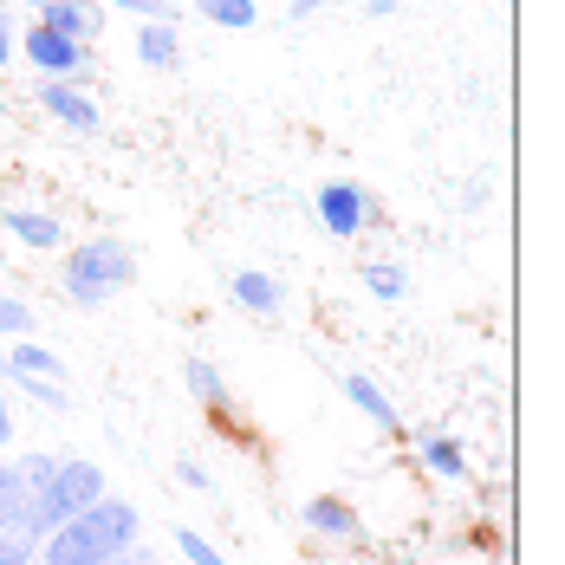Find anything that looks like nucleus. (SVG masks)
Here are the masks:
<instances>
[{
  "instance_id": "4",
  "label": "nucleus",
  "mask_w": 565,
  "mask_h": 565,
  "mask_svg": "<svg viewBox=\"0 0 565 565\" xmlns=\"http://www.w3.org/2000/svg\"><path fill=\"white\" fill-rule=\"evenodd\" d=\"M312 215H319V227H326L332 241H358L364 227H384V202H377L364 182L339 175V182H319V195H312Z\"/></svg>"
},
{
  "instance_id": "12",
  "label": "nucleus",
  "mask_w": 565,
  "mask_h": 565,
  "mask_svg": "<svg viewBox=\"0 0 565 565\" xmlns=\"http://www.w3.org/2000/svg\"><path fill=\"white\" fill-rule=\"evenodd\" d=\"M0 377H53V384H65V358L40 339H13V351L0 358Z\"/></svg>"
},
{
  "instance_id": "23",
  "label": "nucleus",
  "mask_w": 565,
  "mask_h": 565,
  "mask_svg": "<svg viewBox=\"0 0 565 565\" xmlns=\"http://www.w3.org/2000/svg\"><path fill=\"white\" fill-rule=\"evenodd\" d=\"M117 7L137 20H175V0H117Z\"/></svg>"
},
{
  "instance_id": "19",
  "label": "nucleus",
  "mask_w": 565,
  "mask_h": 565,
  "mask_svg": "<svg viewBox=\"0 0 565 565\" xmlns=\"http://www.w3.org/2000/svg\"><path fill=\"white\" fill-rule=\"evenodd\" d=\"M7 384L20 391V403H40V409H53V416H65V409H72L65 384H53V377H7Z\"/></svg>"
},
{
  "instance_id": "1",
  "label": "nucleus",
  "mask_w": 565,
  "mask_h": 565,
  "mask_svg": "<svg viewBox=\"0 0 565 565\" xmlns=\"http://www.w3.org/2000/svg\"><path fill=\"white\" fill-rule=\"evenodd\" d=\"M137 533H143V513L130 508L124 494H98L85 513H72L65 526H53L40 540V559L33 565H98L111 553H124V546H137Z\"/></svg>"
},
{
  "instance_id": "25",
  "label": "nucleus",
  "mask_w": 565,
  "mask_h": 565,
  "mask_svg": "<svg viewBox=\"0 0 565 565\" xmlns=\"http://www.w3.org/2000/svg\"><path fill=\"white\" fill-rule=\"evenodd\" d=\"M13 40H20V26H13V7L0 0V65L13 58Z\"/></svg>"
},
{
  "instance_id": "7",
  "label": "nucleus",
  "mask_w": 565,
  "mask_h": 565,
  "mask_svg": "<svg viewBox=\"0 0 565 565\" xmlns=\"http://www.w3.org/2000/svg\"><path fill=\"white\" fill-rule=\"evenodd\" d=\"M0 234L20 241V247H40V254H58L65 247V222L53 209H26V202H7L0 209Z\"/></svg>"
},
{
  "instance_id": "28",
  "label": "nucleus",
  "mask_w": 565,
  "mask_h": 565,
  "mask_svg": "<svg viewBox=\"0 0 565 565\" xmlns=\"http://www.w3.org/2000/svg\"><path fill=\"white\" fill-rule=\"evenodd\" d=\"M7 443H13V403H7V391H0V455H7Z\"/></svg>"
},
{
  "instance_id": "5",
  "label": "nucleus",
  "mask_w": 565,
  "mask_h": 565,
  "mask_svg": "<svg viewBox=\"0 0 565 565\" xmlns=\"http://www.w3.org/2000/svg\"><path fill=\"white\" fill-rule=\"evenodd\" d=\"M13 53L26 58L40 78H72V85H92V72H98V58H92V46H78V40H65V33H53V26H20V40H13Z\"/></svg>"
},
{
  "instance_id": "16",
  "label": "nucleus",
  "mask_w": 565,
  "mask_h": 565,
  "mask_svg": "<svg viewBox=\"0 0 565 565\" xmlns=\"http://www.w3.org/2000/svg\"><path fill=\"white\" fill-rule=\"evenodd\" d=\"M182 384H189V396H195L202 409H227V384L209 358H182Z\"/></svg>"
},
{
  "instance_id": "15",
  "label": "nucleus",
  "mask_w": 565,
  "mask_h": 565,
  "mask_svg": "<svg viewBox=\"0 0 565 565\" xmlns=\"http://www.w3.org/2000/svg\"><path fill=\"white\" fill-rule=\"evenodd\" d=\"M26 494H33L26 468H20V461H0V540L20 526V513H26Z\"/></svg>"
},
{
  "instance_id": "14",
  "label": "nucleus",
  "mask_w": 565,
  "mask_h": 565,
  "mask_svg": "<svg viewBox=\"0 0 565 565\" xmlns=\"http://www.w3.org/2000/svg\"><path fill=\"white\" fill-rule=\"evenodd\" d=\"M416 449H423V468H429L436 481H468V455H461V443H455V436H436V429H429Z\"/></svg>"
},
{
  "instance_id": "24",
  "label": "nucleus",
  "mask_w": 565,
  "mask_h": 565,
  "mask_svg": "<svg viewBox=\"0 0 565 565\" xmlns=\"http://www.w3.org/2000/svg\"><path fill=\"white\" fill-rule=\"evenodd\" d=\"M175 481H182V488H195V494H209V488H215V475H209L202 461H175Z\"/></svg>"
},
{
  "instance_id": "9",
  "label": "nucleus",
  "mask_w": 565,
  "mask_h": 565,
  "mask_svg": "<svg viewBox=\"0 0 565 565\" xmlns=\"http://www.w3.org/2000/svg\"><path fill=\"white\" fill-rule=\"evenodd\" d=\"M33 13H40V26H53L65 40H78V46H92L105 33V0H46Z\"/></svg>"
},
{
  "instance_id": "26",
  "label": "nucleus",
  "mask_w": 565,
  "mask_h": 565,
  "mask_svg": "<svg viewBox=\"0 0 565 565\" xmlns=\"http://www.w3.org/2000/svg\"><path fill=\"white\" fill-rule=\"evenodd\" d=\"M326 7H332V0H292V7H286V20L299 26V20H312V13H326Z\"/></svg>"
},
{
  "instance_id": "3",
  "label": "nucleus",
  "mask_w": 565,
  "mask_h": 565,
  "mask_svg": "<svg viewBox=\"0 0 565 565\" xmlns=\"http://www.w3.org/2000/svg\"><path fill=\"white\" fill-rule=\"evenodd\" d=\"M98 494H111L105 488V468L98 461H53L40 481H33V494H26V513H20V526L13 533H26V540H46L53 526H65L72 513H85Z\"/></svg>"
},
{
  "instance_id": "10",
  "label": "nucleus",
  "mask_w": 565,
  "mask_h": 565,
  "mask_svg": "<svg viewBox=\"0 0 565 565\" xmlns=\"http://www.w3.org/2000/svg\"><path fill=\"white\" fill-rule=\"evenodd\" d=\"M299 520H306V533H319V540H364V520H358V508H351L344 494H312V501L299 508Z\"/></svg>"
},
{
  "instance_id": "22",
  "label": "nucleus",
  "mask_w": 565,
  "mask_h": 565,
  "mask_svg": "<svg viewBox=\"0 0 565 565\" xmlns=\"http://www.w3.org/2000/svg\"><path fill=\"white\" fill-rule=\"evenodd\" d=\"M33 559H40V540H26V533L0 540V565H33Z\"/></svg>"
},
{
  "instance_id": "27",
  "label": "nucleus",
  "mask_w": 565,
  "mask_h": 565,
  "mask_svg": "<svg viewBox=\"0 0 565 565\" xmlns=\"http://www.w3.org/2000/svg\"><path fill=\"white\" fill-rule=\"evenodd\" d=\"M98 565H157L143 546H124V553H111V559H98Z\"/></svg>"
},
{
  "instance_id": "8",
  "label": "nucleus",
  "mask_w": 565,
  "mask_h": 565,
  "mask_svg": "<svg viewBox=\"0 0 565 565\" xmlns=\"http://www.w3.org/2000/svg\"><path fill=\"white\" fill-rule=\"evenodd\" d=\"M227 299H234L241 312H254V319H280L286 312V280L267 274V267H241V274H227Z\"/></svg>"
},
{
  "instance_id": "13",
  "label": "nucleus",
  "mask_w": 565,
  "mask_h": 565,
  "mask_svg": "<svg viewBox=\"0 0 565 565\" xmlns=\"http://www.w3.org/2000/svg\"><path fill=\"white\" fill-rule=\"evenodd\" d=\"M339 391H344V403H351L358 416H371L377 429H396V423H403V416H396V403L384 396V384H377V377H364V371H344Z\"/></svg>"
},
{
  "instance_id": "21",
  "label": "nucleus",
  "mask_w": 565,
  "mask_h": 565,
  "mask_svg": "<svg viewBox=\"0 0 565 565\" xmlns=\"http://www.w3.org/2000/svg\"><path fill=\"white\" fill-rule=\"evenodd\" d=\"M33 306L26 299H13V292H0V339H33Z\"/></svg>"
},
{
  "instance_id": "18",
  "label": "nucleus",
  "mask_w": 565,
  "mask_h": 565,
  "mask_svg": "<svg viewBox=\"0 0 565 565\" xmlns=\"http://www.w3.org/2000/svg\"><path fill=\"white\" fill-rule=\"evenodd\" d=\"M358 280L371 286L377 299H403V292H409V274H403L396 260H358Z\"/></svg>"
},
{
  "instance_id": "17",
  "label": "nucleus",
  "mask_w": 565,
  "mask_h": 565,
  "mask_svg": "<svg viewBox=\"0 0 565 565\" xmlns=\"http://www.w3.org/2000/svg\"><path fill=\"white\" fill-rule=\"evenodd\" d=\"M195 13L215 20V26H227V33H247V26L260 20V0H195Z\"/></svg>"
},
{
  "instance_id": "20",
  "label": "nucleus",
  "mask_w": 565,
  "mask_h": 565,
  "mask_svg": "<svg viewBox=\"0 0 565 565\" xmlns=\"http://www.w3.org/2000/svg\"><path fill=\"white\" fill-rule=\"evenodd\" d=\"M175 553H182L189 565H234L222 546H215L209 533H195V526H175Z\"/></svg>"
},
{
  "instance_id": "29",
  "label": "nucleus",
  "mask_w": 565,
  "mask_h": 565,
  "mask_svg": "<svg viewBox=\"0 0 565 565\" xmlns=\"http://www.w3.org/2000/svg\"><path fill=\"white\" fill-rule=\"evenodd\" d=\"M364 13H377V20H391V13H396V0H364Z\"/></svg>"
},
{
  "instance_id": "30",
  "label": "nucleus",
  "mask_w": 565,
  "mask_h": 565,
  "mask_svg": "<svg viewBox=\"0 0 565 565\" xmlns=\"http://www.w3.org/2000/svg\"><path fill=\"white\" fill-rule=\"evenodd\" d=\"M26 7H46V0H26Z\"/></svg>"
},
{
  "instance_id": "2",
  "label": "nucleus",
  "mask_w": 565,
  "mask_h": 565,
  "mask_svg": "<svg viewBox=\"0 0 565 565\" xmlns=\"http://www.w3.org/2000/svg\"><path fill=\"white\" fill-rule=\"evenodd\" d=\"M58 286L78 312H98L111 306L124 286H137V247L124 234H92V241H72L65 267H58Z\"/></svg>"
},
{
  "instance_id": "11",
  "label": "nucleus",
  "mask_w": 565,
  "mask_h": 565,
  "mask_svg": "<svg viewBox=\"0 0 565 565\" xmlns=\"http://www.w3.org/2000/svg\"><path fill=\"white\" fill-rule=\"evenodd\" d=\"M137 58L150 72H182V26L175 20H143L137 26Z\"/></svg>"
},
{
  "instance_id": "6",
  "label": "nucleus",
  "mask_w": 565,
  "mask_h": 565,
  "mask_svg": "<svg viewBox=\"0 0 565 565\" xmlns=\"http://www.w3.org/2000/svg\"><path fill=\"white\" fill-rule=\"evenodd\" d=\"M40 111L65 124V130H78V137H98L105 130V111H98V98H92V85H72V78H40Z\"/></svg>"
}]
</instances>
